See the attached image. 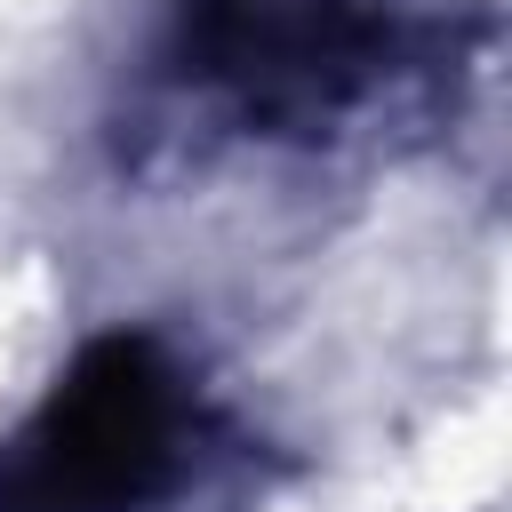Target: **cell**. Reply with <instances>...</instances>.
<instances>
[{"label":"cell","mask_w":512,"mask_h":512,"mask_svg":"<svg viewBox=\"0 0 512 512\" xmlns=\"http://www.w3.org/2000/svg\"><path fill=\"white\" fill-rule=\"evenodd\" d=\"M176 416L152 344H96L0 464V512H136L176 472Z\"/></svg>","instance_id":"6da1fadb"}]
</instances>
